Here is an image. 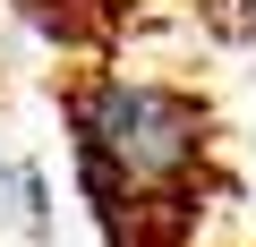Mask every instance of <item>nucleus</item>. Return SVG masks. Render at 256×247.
Returning a JSON list of instances; mask_svg holds the SVG:
<instances>
[{
  "label": "nucleus",
  "mask_w": 256,
  "mask_h": 247,
  "mask_svg": "<svg viewBox=\"0 0 256 247\" xmlns=\"http://www.w3.org/2000/svg\"><path fill=\"white\" fill-rule=\"evenodd\" d=\"M68 128H77V179L102 205V222H120V205L146 213L154 196L205 171V111L146 77H94L68 102Z\"/></svg>",
  "instance_id": "1"
},
{
  "label": "nucleus",
  "mask_w": 256,
  "mask_h": 247,
  "mask_svg": "<svg viewBox=\"0 0 256 247\" xmlns=\"http://www.w3.org/2000/svg\"><path fill=\"white\" fill-rule=\"evenodd\" d=\"M0 179H9V171H0Z\"/></svg>",
  "instance_id": "2"
}]
</instances>
